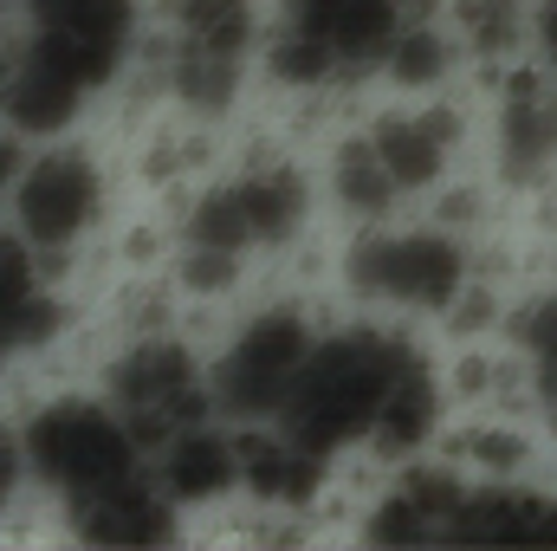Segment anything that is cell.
<instances>
[{"instance_id":"cell-28","label":"cell","mask_w":557,"mask_h":551,"mask_svg":"<svg viewBox=\"0 0 557 551\" xmlns=\"http://www.w3.org/2000/svg\"><path fill=\"white\" fill-rule=\"evenodd\" d=\"M525 33H532V46L545 52V65L557 72V0H539V7L525 13Z\"/></svg>"},{"instance_id":"cell-20","label":"cell","mask_w":557,"mask_h":551,"mask_svg":"<svg viewBox=\"0 0 557 551\" xmlns=\"http://www.w3.org/2000/svg\"><path fill=\"white\" fill-rule=\"evenodd\" d=\"M169 91H175V105H188V111L214 118V111H227V105L240 98V59H227V52H188V46H175Z\"/></svg>"},{"instance_id":"cell-17","label":"cell","mask_w":557,"mask_h":551,"mask_svg":"<svg viewBox=\"0 0 557 551\" xmlns=\"http://www.w3.org/2000/svg\"><path fill=\"white\" fill-rule=\"evenodd\" d=\"M434 441L460 474H480V480H519L532 467V454H539L532 434L519 421H506V415H473V421H460V428H447Z\"/></svg>"},{"instance_id":"cell-16","label":"cell","mask_w":557,"mask_h":551,"mask_svg":"<svg viewBox=\"0 0 557 551\" xmlns=\"http://www.w3.org/2000/svg\"><path fill=\"white\" fill-rule=\"evenodd\" d=\"M383 78L396 85V91H441L447 78H454V65H460V39L447 33V26H434L428 13H403V26L389 33V46H383Z\"/></svg>"},{"instance_id":"cell-2","label":"cell","mask_w":557,"mask_h":551,"mask_svg":"<svg viewBox=\"0 0 557 551\" xmlns=\"http://www.w3.org/2000/svg\"><path fill=\"white\" fill-rule=\"evenodd\" d=\"M344 292L363 305H403V311H447V298L473 279V254L460 247V234L434 228H383L363 221L344 241Z\"/></svg>"},{"instance_id":"cell-9","label":"cell","mask_w":557,"mask_h":551,"mask_svg":"<svg viewBox=\"0 0 557 551\" xmlns=\"http://www.w3.org/2000/svg\"><path fill=\"white\" fill-rule=\"evenodd\" d=\"M409 0H285V26L311 33L344 72H363L383 59L389 33L403 26Z\"/></svg>"},{"instance_id":"cell-12","label":"cell","mask_w":557,"mask_h":551,"mask_svg":"<svg viewBox=\"0 0 557 551\" xmlns=\"http://www.w3.org/2000/svg\"><path fill=\"white\" fill-rule=\"evenodd\" d=\"M441 409H447L441 377H434V364L416 351V357L389 377L383 403L370 415V434H363L370 454H376V461H409V454H421V448L441 434Z\"/></svg>"},{"instance_id":"cell-22","label":"cell","mask_w":557,"mask_h":551,"mask_svg":"<svg viewBox=\"0 0 557 551\" xmlns=\"http://www.w3.org/2000/svg\"><path fill=\"white\" fill-rule=\"evenodd\" d=\"M188 247H221V254H253V221L240 208L234 182H214L188 208Z\"/></svg>"},{"instance_id":"cell-6","label":"cell","mask_w":557,"mask_h":551,"mask_svg":"<svg viewBox=\"0 0 557 551\" xmlns=\"http://www.w3.org/2000/svg\"><path fill=\"white\" fill-rule=\"evenodd\" d=\"M131 33H137V0H39L33 20V46L72 65L91 91L111 85V72L131 52Z\"/></svg>"},{"instance_id":"cell-26","label":"cell","mask_w":557,"mask_h":551,"mask_svg":"<svg viewBox=\"0 0 557 551\" xmlns=\"http://www.w3.org/2000/svg\"><path fill=\"white\" fill-rule=\"evenodd\" d=\"M240 260L247 254H221V247H182V292H195V298H227L234 285H240Z\"/></svg>"},{"instance_id":"cell-8","label":"cell","mask_w":557,"mask_h":551,"mask_svg":"<svg viewBox=\"0 0 557 551\" xmlns=\"http://www.w3.org/2000/svg\"><path fill=\"white\" fill-rule=\"evenodd\" d=\"M72 532L91 539V546H111V551L169 546V539H175V500H169L162 487L137 480V474H124V480H104V487L78 493Z\"/></svg>"},{"instance_id":"cell-5","label":"cell","mask_w":557,"mask_h":551,"mask_svg":"<svg viewBox=\"0 0 557 551\" xmlns=\"http://www.w3.org/2000/svg\"><path fill=\"white\" fill-rule=\"evenodd\" d=\"M7 195H13V221H20L26 247L59 254L91 234V221L104 208V175L85 149H46V156L20 162Z\"/></svg>"},{"instance_id":"cell-10","label":"cell","mask_w":557,"mask_h":551,"mask_svg":"<svg viewBox=\"0 0 557 551\" xmlns=\"http://www.w3.org/2000/svg\"><path fill=\"white\" fill-rule=\"evenodd\" d=\"M234 454H240V487L260 500V506H278V513H305L318 506L324 493V454L298 448L285 428H240L234 434Z\"/></svg>"},{"instance_id":"cell-19","label":"cell","mask_w":557,"mask_h":551,"mask_svg":"<svg viewBox=\"0 0 557 551\" xmlns=\"http://www.w3.org/2000/svg\"><path fill=\"white\" fill-rule=\"evenodd\" d=\"M253 39H260V7L253 0H175V46L247 59Z\"/></svg>"},{"instance_id":"cell-30","label":"cell","mask_w":557,"mask_h":551,"mask_svg":"<svg viewBox=\"0 0 557 551\" xmlns=\"http://www.w3.org/2000/svg\"><path fill=\"white\" fill-rule=\"evenodd\" d=\"M7 65H13V52H7V46H0V78H7Z\"/></svg>"},{"instance_id":"cell-24","label":"cell","mask_w":557,"mask_h":551,"mask_svg":"<svg viewBox=\"0 0 557 551\" xmlns=\"http://www.w3.org/2000/svg\"><path fill=\"white\" fill-rule=\"evenodd\" d=\"M467 487H473V480H467V474H460L447 454H441V461H416V454H409V461H403V480H396V493H403L409 506H421V513L434 519V539H441L447 513L467 500Z\"/></svg>"},{"instance_id":"cell-23","label":"cell","mask_w":557,"mask_h":551,"mask_svg":"<svg viewBox=\"0 0 557 551\" xmlns=\"http://www.w3.org/2000/svg\"><path fill=\"white\" fill-rule=\"evenodd\" d=\"M337 72L344 65L311 33H298V26H278L273 39H267V78H273L278 91H324Z\"/></svg>"},{"instance_id":"cell-13","label":"cell","mask_w":557,"mask_h":551,"mask_svg":"<svg viewBox=\"0 0 557 551\" xmlns=\"http://www.w3.org/2000/svg\"><path fill=\"white\" fill-rule=\"evenodd\" d=\"M227 487H240L234 434H214L208 421H188L162 441V493L175 506H214Z\"/></svg>"},{"instance_id":"cell-7","label":"cell","mask_w":557,"mask_h":551,"mask_svg":"<svg viewBox=\"0 0 557 551\" xmlns=\"http://www.w3.org/2000/svg\"><path fill=\"white\" fill-rule=\"evenodd\" d=\"M370 149L383 156V169L396 175L403 195H421V188H441V175L454 169L460 143H467V118L454 105H416V111H383L370 118Z\"/></svg>"},{"instance_id":"cell-25","label":"cell","mask_w":557,"mask_h":551,"mask_svg":"<svg viewBox=\"0 0 557 551\" xmlns=\"http://www.w3.org/2000/svg\"><path fill=\"white\" fill-rule=\"evenodd\" d=\"M357 539L363 546H428L434 539V519L409 506L403 493H383V500H370V513L357 519Z\"/></svg>"},{"instance_id":"cell-1","label":"cell","mask_w":557,"mask_h":551,"mask_svg":"<svg viewBox=\"0 0 557 551\" xmlns=\"http://www.w3.org/2000/svg\"><path fill=\"white\" fill-rule=\"evenodd\" d=\"M416 357L409 331H383V325H357V331H331L305 351L285 403H278L273 428H285L298 448L311 454H337L350 441L370 434V415L383 403L389 377Z\"/></svg>"},{"instance_id":"cell-15","label":"cell","mask_w":557,"mask_h":551,"mask_svg":"<svg viewBox=\"0 0 557 551\" xmlns=\"http://www.w3.org/2000/svg\"><path fill=\"white\" fill-rule=\"evenodd\" d=\"M499 182L539 188L557 169V98H506L499 105V137H493Z\"/></svg>"},{"instance_id":"cell-27","label":"cell","mask_w":557,"mask_h":551,"mask_svg":"<svg viewBox=\"0 0 557 551\" xmlns=\"http://www.w3.org/2000/svg\"><path fill=\"white\" fill-rule=\"evenodd\" d=\"M519 546L557 551V493H545V487L519 493Z\"/></svg>"},{"instance_id":"cell-18","label":"cell","mask_w":557,"mask_h":551,"mask_svg":"<svg viewBox=\"0 0 557 551\" xmlns=\"http://www.w3.org/2000/svg\"><path fill=\"white\" fill-rule=\"evenodd\" d=\"M331 195H337V208H344L350 221H389V208L403 201L396 175L383 169V156L370 149L363 131L337 143V156H331Z\"/></svg>"},{"instance_id":"cell-11","label":"cell","mask_w":557,"mask_h":551,"mask_svg":"<svg viewBox=\"0 0 557 551\" xmlns=\"http://www.w3.org/2000/svg\"><path fill=\"white\" fill-rule=\"evenodd\" d=\"M91 98H98V91H91L72 65H59L52 52H39V46H26V52L7 65V78H0V118H7L13 131H33V137L65 131Z\"/></svg>"},{"instance_id":"cell-21","label":"cell","mask_w":557,"mask_h":551,"mask_svg":"<svg viewBox=\"0 0 557 551\" xmlns=\"http://www.w3.org/2000/svg\"><path fill=\"white\" fill-rule=\"evenodd\" d=\"M467 52L480 59H506L525 39V0H454V26H447Z\"/></svg>"},{"instance_id":"cell-3","label":"cell","mask_w":557,"mask_h":551,"mask_svg":"<svg viewBox=\"0 0 557 551\" xmlns=\"http://www.w3.org/2000/svg\"><path fill=\"white\" fill-rule=\"evenodd\" d=\"M20 454H26V467L46 480V487H59V493H91V487H104V480H124V474H137V434H131V421L111 409V403H78V396H59V403H46V409L26 421V434H20Z\"/></svg>"},{"instance_id":"cell-14","label":"cell","mask_w":557,"mask_h":551,"mask_svg":"<svg viewBox=\"0 0 557 551\" xmlns=\"http://www.w3.org/2000/svg\"><path fill=\"white\" fill-rule=\"evenodd\" d=\"M240 208L253 221V247H292L311 221V175L292 156H267L247 175H234Z\"/></svg>"},{"instance_id":"cell-29","label":"cell","mask_w":557,"mask_h":551,"mask_svg":"<svg viewBox=\"0 0 557 551\" xmlns=\"http://www.w3.org/2000/svg\"><path fill=\"white\" fill-rule=\"evenodd\" d=\"M13 175H20V143L7 137V131H0V195L13 188Z\"/></svg>"},{"instance_id":"cell-4","label":"cell","mask_w":557,"mask_h":551,"mask_svg":"<svg viewBox=\"0 0 557 551\" xmlns=\"http://www.w3.org/2000/svg\"><path fill=\"white\" fill-rule=\"evenodd\" d=\"M311 344H318V331H311V318L298 305H273V311L247 318L227 338V351L214 357V370L201 377L208 403L227 409L234 421H273Z\"/></svg>"}]
</instances>
